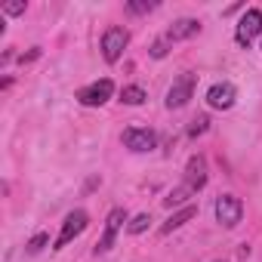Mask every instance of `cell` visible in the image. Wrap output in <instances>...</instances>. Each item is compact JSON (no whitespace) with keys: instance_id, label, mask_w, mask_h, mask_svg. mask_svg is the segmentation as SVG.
<instances>
[{"instance_id":"cell-1","label":"cell","mask_w":262,"mask_h":262,"mask_svg":"<svg viewBox=\"0 0 262 262\" xmlns=\"http://www.w3.org/2000/svg\"><path fill=\"white\" fill-rule=\"evenodd\" d=\"M126 47H129V31L120 28V25H108L105 34H102V59L108 65H117Z\"/></svg>"},{"instance_id":"cell-2","label":"cell","mask_w":262,"mask_h":262,"mask_svg":"<svg viewBox=\"0 0 262 262\" xmlns=\"http://www.w3.org/2000/svg\"><path fill=\"white\" fill-rule=\"evenodd\" d=\"M194 83H198V77H194L191 71H182V74H179V77L170 83L164 105H167L170 111H179V108H185V105L191 102V96H194Z\"/></svg>"},{"instance_id":"cell-3","label":"cell","mask_w":262,"mask_h":262,"mask_svg":"<svg viewBox=\"0 0 262 262\" xmlns=\"http://www.w3.org/2000/svg\"><path fill=\"white\" fill-rule=\"evenodd\" d=\"M213 210H216V222L222 228H237L244 222V201L237 194H219Z\"/></svg>"},{"instance_id":"cell-4","label":"cell","mask_w":262,"mask_h":262,"mask_svg":"<svg viewBox=\"0 0 262 262\" xmlns=\"http://www.w3.org/2000/svg\"><path fill=\"white\" fill-rule=\"evenodd\" d=\"M120 142L133 151V155H145V151H155L158 145V133L148 126H126L120 133Z\"/></svg>"},{"instance_id":"cell-5","label":"cell","mask_w":262,"mask_h":262,"mask_svg":"<svg viewBox=\"0 0 262 262\" xmlns=\"http://www.w3.org/2000/svg\"><path fill=\"white\" fill-rule=\"evenodd\" d=\"M111 96H114V80H111V77H99V80L86 83L83 90H77V102H80L83 108H99V105H105Z\"/></svg>"},{"instance_id":"cell-6","label":"cell","mask_w":262,"mask_h":262,"mask_svg":"<svg viewBox=\"0 0 262 262\" xmlns=\"http://www.w3.org/2000/svg\"><path fill=\"white\" fill-rule=\"evenodd\" d=\"M259 34H262V10L250 7V10H244L241 22H237V28H234V40H237V47L250 50V43H253Z\"/></svg>"},{"instance_id":"cell-7","label":"cell","mask_w":262,"mask_h":262,"mask_svg":"<svg viewBox=\"0 0 262 262\" xmlns=\"http://www.w3.org/2000/svg\"><path fill=\"white\" fill-rule=\"evenodd\" d=\"M86 225H90V213H86V210H71V213L65 216V222H62V231H59V237H56L53 250L68 247L74 237H80V234L86 231Z\"/></svg>"},{"instance_id":"cell-8","label":"cell","mask_w":262,"mask_h":262,"mask_svg":"<svg viewBox=\"0 0 262 262\" xmlns=\"http://www.w3.org/2000/svg\"><path fill=\"white\" fill-rule=\"evenodd\" d=\"M123 222H129L126 210H123V207H114V210L108 213V219H105V231H102V237H99V244H96V253H108V250L114 247L117 231L123 228Z\"/></svg>"},{"instance_id":"cell-9","label":"cell","mask_w":262,"mask_h":262,"mask_svg":"<svg viewBox=\"0 0 262 262\" xmlns=\"http://www.w3.org/2000/svg\"><path fill=\"white\" fill-rule=\"evenodd\" d=\"M234 99H237V90H234V83H228V80H219V83H213V86L207 90V105H210L213 111H228V108L234 105Z\"/></svg>"},{"instance_id":"cell-10","label":"cell","mask_w":262,"mask_h":262,"mask_svg":"<svg viewBox=\"0 0 262 262\" xmlns=\"http://www.w3.org/2000/svg\"><path fill=\"white\" fill-rule=\"evenodd\" d=\"M207 161L201 158V155H191L188 158V164H185V185H191L194 191H201L204 185H207Z\"/></svg>"},{"instance_id":"cell-11","label":"cell","mask_w":262,"mask_h":262,"mask_svg":"<svg viewBox=\"0 0 262 262\" xmlns=\"http://www.w3.org/2000/svg\"><path fill=\"white\" fill-rule=\"evenodd\" d=\"M194 34H201V22L198 19H176L170 28H167V37L176 43V40H188V37H194Z\"/></svg>"},{"instance_id":"cell-12","label":"cell","mask_w":262,"mask_h":262,"mask_svg":"<svg viewBox=\"0 0 262 262\" xmlns=\"http://www.w3.org/2000/svg\"><path fill=\"white\" fill-rule=\"evenodd\" d=\"M194 216H198V207H194V204H185L182 210H176V213L161 225V234H173V231H179V228H182L185 222H191Z\"/></svg>"},{"instance_id":"cell-13","label":"cell","mask_w":262,"mask_h":262,"mask_svg":"<svg viewBox=\"0 0 262 262\" xmlns=\"http://www.w3.org/2000/svg\"><path fill=\"white\" fill-rule=\"evenodd\" d=\"M194 194H198V191H194L191 185H185V182H182V185H176V188L164 198V204H167V207H182V204H185L188 198H194Z\"/></svg>"},{"instance_id":"cell-14","label":"cell","mask_w":262,"mask_h":262,"mask_svg":"<svg viewBox=\"0 0 262 262\" xmlns=\"http://www.w3.org/2000/svg\"><path fill=\"white\" fill-rule=\"evenodd\" d=\"M145 99H148V93H145L139 83H129V86L120 90V102H123V105H142Z\"/></svg>"},{"instance_id":"cell-15","label":"cell","mask_w":262,"mask_h":262,"mask_svg":"<svg viewBox=\"0 0 262 262\" xmlns=\"http://www.w3.org/2000/svg\"><path fill=\"white\" fill-rule=\"evenodd\" d=\"M207 129H210V114H198V117L188 123V139L194 142L198 136H204V133H207Z\"/></svg>"},{"instance_id":"cell-16","label":"cell","mask_w":262,"mask_h":262,"mask_svg":"<svg viewBox=\"0 0 262 262\" xmlns=\"http://www.w3.org/2000/svg\"><path fill=\"white\" fill-rule=\"evenodd\" d=\"M47 244H50V234H47V231H37V234H34V237L25 244V256H37V253H40Z\"/></svg>"},{"instance_id":"cell-17","label":"cell","mask_w":262,"mask_h":262,"mask_svg":"<svg viewBox=\"0 0 262 262\" xmlns=\"http://www.w3.org/2000/svg\"><path fill=\"white\" fill-rule=\"evenodd\" d=\"M148 222H151V216H148V213H139V216H133V219L126 222V231H129V234H142V231L148 228Z\"/></svg>"},{"instance_id":"cell-18","label":"cell","mask_w":262,"mask_h":262,"mask_svg":"<svg viewBox=\"0 0 262 262\" xmlns=\"http://www.w3.org/2000/svg\"><path fill=\"white\" fill-rule=\"evenodd\" d=\"M170 47H173V40L164 34V37H158V40L151 43V50H148V53H151V59H164V56L170 53Z\"/></svg>"},{"instance_id":"cell-19","label":"cell","mask_w":262,"mask_h":262,"mask_svg":"<svg viewBox=\"0 0 262 262\" xmlns=\"http://www.w3.org/2000/svg\"><path fill=\"white\" fill-rule=\"evenodd\" d=\"M158 4H151V0H148V4H136V0H129V4H126V13H133V16H145V13H151Z\"/></svg>"},{"instance_id":"cell-20","label":"cell","mask_w":262,"mask_h":262,"mask_svg":"<svg viewBox=\"0 0 262 262\" xmlns=\"http://www.w3.org/2000/svg\"><path fill=\"white\" fill-rule=\"evenodd\" d=\"M0 13H4V16H22L25 13V4H22V0H19V4H4V7H0Z\"/></svg>"},{"instance_id":"cell-21","label":"cell","mask_w":262,"mask_h":262,"mask_svg":"<svg viewBox=\"0 0 262 262\" xmlns=\"http://www.w3.org/2000/svg\"><path fill=\"white\" fill-rule=\"evenodd\" d=\"M34 59H40V47H34L31 53H22V56H19V62H22V65H28V62H34Z\"/></svg>"},{"instance_id":"cell-22","label":"cell","mask_w":262,"mask_h":262,"mask_svg":"<svg viewBox=\"0 0 262 262\" xmlns=\"http://www.w3.org/2000/svg\"><path fill=\"white\" fill-rule=\"evenodd\" d=\"M219 262H222V259H219Z\"/></svg>"}]
</instances>
